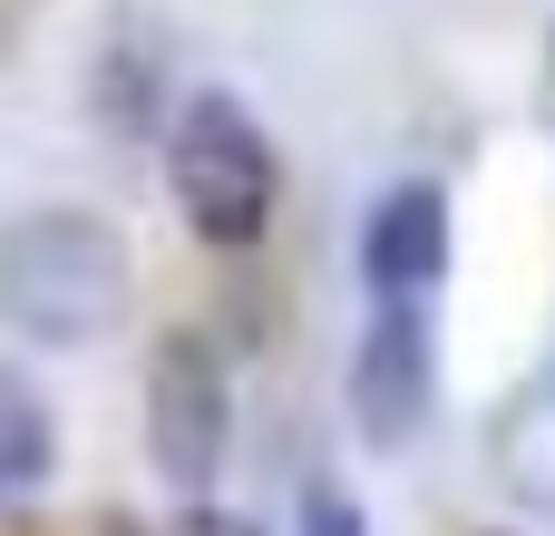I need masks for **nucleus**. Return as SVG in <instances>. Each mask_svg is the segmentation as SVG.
Returning <instances> with one entry per match:
<instances>
[{
  "label": "nucleus",
  "instance_id": "nucleus-6",
  "mask_svg": "<svg viewBox=\"0 0 555 536\" xmlns=\"http://www.w3.org/2000/svg\"><path fill=\"white\" fill-rule=\"evenodd\" d=\"M498 459H507L517 498L555 508V381H537V391L507 410V439H498Z\"/></svg>",
  "mask_w": 555,
  "mask_h": 536
},
{
  "label": "nucleus",
  "instance_id": "nucleus-2",
  "mask_svg": "<svg viewBox=\"0 0 555 536\" xmlns=\"http://www.w3.org/2000/svg\"><path fill=\"white\" fill-rule=\"evenodd\" d=\"M166 186L215 254H244V244H263V225L283 205V156H273V137L244 98L195 88L166 127Z\"/></svg>",
  "mask_w": 555,
  "mask_h": 536
},
{
  "label": "nucleus",
  "instance_id": "nucleus-4",
  "mask_svg": "<svg viewBox=\"0 0 555 536\" xmlns=\"http://www.w3.org/2000/svg\"><path fill=\"white\" fill-rule=\"evenodd\" d=\"M439 410V332H429V303H380L371 332H361V361H351V420H361V449L400 459Z\"/></svg>",
  "mask_w": 555,
  "mask_h": 536
},
{
  "label": "nucleus",
  "instance_id": "nucleus-7",
  "mask_svg": "<svg viewBox=\"0 0 555 536\" xmlns=\"http://www.w3.org/2000/svg\"><path fill=\"white\" fill-rule=\"evenodd\" d=\"M39 478H49V410L20 381H0V498L39 488Z\"/></svg>",
  "mask_w": 555,
  "mask_h": 536
},
{
  "label": "nucleus",
  "instance_id": "nucleus-8",
  "mask_svg": "<svg viewBox=\"0 0 555 536\" xmlns=\"http://www.w3.org/2000/svg\"><path fill=\"white\" fill-rule=\"evenodd\" d=\"M302 536H371V518H361V498H351V488L312 478V488H302Z\"/></svg>",
  "mask_w": 555,
  "mask_h": 536
},
{
  "label": "nucleus",
  "instance_id": "nucleus-5",
  "mask_svg": "<svg viewBox=\"0 0 555 536\" xmlns=\"http://www.w3.org/2000/svg\"><path fill=\"white\" fill-rule=\"evenodd\" d=\"M439 273H449V195L429 176H400L361 225V283L371 303H429Z\"/></svg>",
  "mask_w": 555,
  "mask_h": 536
},
{
  "label": "nucleus",
  "instance_id": "nucleus-1",
  "mask_svg": "<svg viewBox=\"0 0 555 536\" xmlns=\"http://www.w3.org/2000/svg\"><path fill=\"white\" fill-rule=\"evenodd\" d=\"M137 312V254L88 205H29L0 225V322L39 352H88Z\"/></svg>",
  "mask_w": 555,
  "mask_h": 536
},
{
  "label": "nucleus",
  "instance_id": "nucleus-3",
  "mask_svg": "<svg viewBox=\"0 0 555 536\" xmlns=\"http://www.w3.org/2000/svg\"><path fill=\"white\" fill-rule=\"evenodd\" d=\"M234 449V381L205 332H166L146 352V469L176 498H215Z\"/></svg>",
  "mask_w": 555,
  "mask_h": 536
},
{
  "label": "nucleus",
  "instance_id": "nucleus-9",
  "mask_svg": "<svg viewBox=\"0 0 555 536\" xmlns=\"http://www.w3.org/2000/svg\"><path fill=\"white\" fill-rule=\"evenodd\" d=\"M98 536H146V527H137V518H107V527H98Z\"/></svg>",
  "mask_w": 555,
  "mask_h": 536
}]
</instances>
